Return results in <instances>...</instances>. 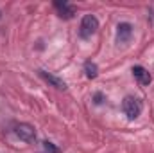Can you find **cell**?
I'll list each match as a JSON object with an SVG mask.
<instances>
[{"label": "cell", "instance_id": "10", "mask_svg": "<svg viewBox=\"0 0 154 153\" xmlns=\"http://www.w3.org/2000/svg\"><path fill=\"white\" fill-rule=\"evenodd\" d=\"M93 99H95V103H97V105H100V103L104 101V96H102V94H95V97H93Z\"/></svg>", "mask_w": 154, "mask_h": 153}, {"label": "cell", "instance_id": "3", "mask_svg": "<svg viewBox=\"0 0 154 153\" xmlns=\"http://www.w3.org/2000/svg\"><path fill=\"white\" fill-rule=\"evenodd\" d=\"M14 133H16V137H18L20 141H23V142H32V141L36 139V130H34V126L29 124V122H20V124H16Z\"/></svg>", "mask_w": 154, "mask_h": 153}, {"label": "cell", "instance_id": "9", "mask_svg": "<svg viewBox=\"0 0 154 153\" xmlns=\"http://www.w3.org/2000/svg\"><path fill=\"white\" fill-rule=\"evenodd\" d=\"M43 146H45V150H47L48 153H61V150H59L54 142H50V141H45V142H43Z\"/></svg>", "mask_w": 154, "mask_h": 153}, {"label": "cell", "instance_id": "5", "mask_svg": "<svg viewBox=\"0 0 154 153\" xmlns=\"http://www.w3.org/2000/svg\"><path fill=\"white\" fill-rule=\"evenodd\" d=\"M131 36H133V25L127 24V22L118 24V27H116V40L120 43H127L131 40Z\"/></svg>", "mask_w": 154, "mask_h": 153}, {"label": "cell", "instance_id": "8", "mask_svg": "<svg viewBox=\"0 0 154 153\" xmlns=\"http://www.w3.org/2000/svg\"><path fill=\"white\" fill-rule=\"evenodd\" d=\"M84 72H86V76L90 77V79H95V77L99 76V67H97V63L86 61V63H84Z\"/></svg>", "mask_w": 154, "mask_h": 153}, {"label": "cell", "instance_id": "7", "mask_svg": "<svg viewBox=\"0 0 154 153\" xmlns=\"http://www.w3.org/2000/svg\"><path fill=\"white\" fill-rule=\"evenodd\" d=\"M39 76L43 77L48 85H52V86H56L57 90H65L66 88V83L61 79V77L54 76V74H50V72H47V70H39Z\"/></svg>", "mask_w": 154, "mask_h": 153}, {"label": "cell", "instance_id": "4", "mask_svg": "<svg viewBox=\"0 0 154 153\" xmlns=\"http://www.w3.org/2000/svg\"><path fill=\"white\" fill-rule=\"evenodd\" d=\"M133 76H134V79H136L142 86H149L151 81H152V76L149 74V70L143 69L142 65H134V67H133Z\"/></svg>", "mask_w": 154, "mask_h": 153}, {"label": "cell", "instance_id": "1", "mask_svg": "<svg viewBox=\"0 0 154 153\" xmlns=\"http://www.w3.org/2000/svg\"><path fill=\"white\" fill-rule=\"evenodd\" d=\"M142 101L138 99V97H134V96H127V97H124V101H122V112L127 115V119H136L138 115L142 114Z\"/></svg>", "mask_w": 154, "mask_h": 153}, {"label": "cell", "instance_id": "2", "mask_svg": "<svg viewBox=\"0 0 154 153\" xmlns=\"http://www.w3.org/2000/svg\"><path fill=\"white\" fill-rule=\"evenodd\" d=\"M97 29H99V20L93 15H84L82 20H81V36L90 38Z\"/></svg>", "mask_w": 154, "mask_h": 153}, {"label": "cell", "instance_id": "11", "mask_svg": "<svg viewBox=\"0 0 154 153\" xmlns=\"http://www.w3.org/2000/svg\"><path fill=\"white\" fill-rule=\"evenodd\" d=\"M0 18H2V11H0Z\"/></svg>", "mask_w": 154, "mask_h": 153}, {"label": "cell", "instance_id": "6", "mask_svg": "<svg viewBox=\"0 0 154 153\" xmlns=\"http://www.w3.org/2000/svg\"><path fill=\"white\" fill-rule=\"evenodd\" d=\"M54 7L59 11V16L61 18H65V20H70V18H74V15H75V7L74 5H70L68 2H54Z\"/></svg>", "mask_w": 154, "mask_h": 153}]
</instances>
